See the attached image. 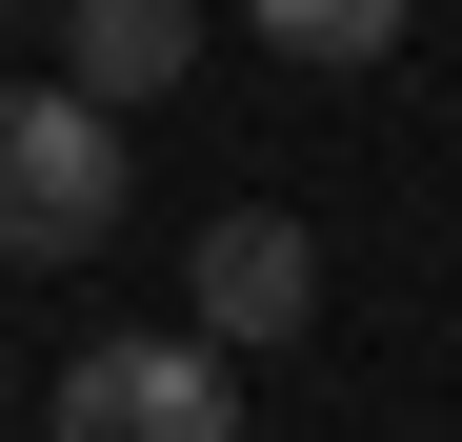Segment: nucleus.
Masks as SVG:
<instances>
[{
  "mask_svg": "<svg viewBox=\"0 0 462 442\" xmlns=\"http://www.w3.org/2000/svg\"><path fill=\"white\" fill-rule=\"evenodd\" d=\"M181 302H201V342H221V362H262V342L322 322V242H301L282 201H221L201 242H181Z\"/></svg>",
  "mask_w": 462,
  "mask_h": 442,
  "instance_id": "3",
  "label": "nucleus"
},
{
  "mask_svg": "<svg viewBox=\"0 0 462 442\" xmlns=\"http://www.w3.org/2000/svg\"><path fill=\"white\" fill-rule=\"evenodd\" d=\"M181 60H201V0H60V81H81L101 121H141Z\"/></svg>",
  "mask_w": 462,
  "mask_h": 442,
  "instance_id": "4",
  "label": "nucleus"
},
{
  "mask_svg": "<svg viewBox=\"0 0 462 442\" xmlns=\"http://www.w3.org/2000/svg\"><path fill=\"white\" fill-rule=\"evenodd\" d=\"M242 21H262L282 60H382V41L422 21V0H242Z\"/></svg>",
  "mask_w": 462,
  "mask_h": 442,
  "instance_id": "5",
  "label": "nucleus"
},
{
  "mask_svg": "<svg viewBox=\"0 0 462 442\" xmlns=\"http://www.w3.org/2000/svg\"><path fill=\"white\" fill-rule=\"evenodd\" d=\"M121 242V121L81 81H0V262H81Z\"/></svg>",
  "mask_w": 462,
  "mask_h": 442,
  "instance_id": "1",
  "label": "nucleus"
},
{
  "mask_svg": "<svg viewBox=\"0 0 462 442\" xmlns=\"http://www.w3.org/2000/svg\"><path fill=\"white\" fill-rule=\"evenodd\" d=\"M41 442H242V362H221L201 322L181 342L162 322H141V342H81L60 402H41Z\"/></svg>",
  "mask_w": 462,
  "mask_h": 442,
  "instance_id": "2",
  "label": "nucleus"
}]
</instances>
